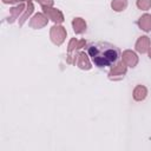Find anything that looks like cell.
<instances>
[{
	"label": "cell",
	"mask_w": 151,
	"mask_h": 151,
	"mask_svg": "<svg viewBox=\"0 0 151 151\" xmlns=\"http://www.w3.org/2000/svg\"><path fill=\"white\" fill-rule=\"evenodd\" d=\"M88 55L97 67L113 66L119 59V50L110 42H96L88 46Z\"/></svg>",
	"instance_id": "obj_1"
},
{
	"label": "cell",
	"mask_w": 151,
	"mask_h": 151,
	"mask_svg": "<svg viewBox=\"0 0 151 151\" xmlns=\"http://www.w3.org/2000/svg\"><path fill=\"white\" fill-rule=\"evenodd\" d=\"M64 29L63 27H53L52 29V37H53V40H55V38L58 37V44H60L63 40H64Z\"/></svg>",
	"instance_id": "obj_2"
},
{
	"label": "cell",
	"mask_w": 151,
	"mask_h": 151,
	"mask_svg": "<svg viewBox=\"0 0 151 151\" xmlns=\"http://www.w3.org/2000/svg\"><path fill=\"white\" fill-rule=\"evenodd\" d=\"M139 25L144 31H150L151 28V17L150 15H144L139 20Z\"/></svg>",
	"instance_id": "obj_3"
},
{
	"label": "cell",
	"mask_w": 151,
	"mask_h": 151,
	"mask_svg": "<svg viewBox=\"0 0 151 151\" xmlns=\"http://www.w3.org/2000/svg\"><path fill=\"white\" fill-rule=\"evenodd\" d=\"M146 96V88L143 87V86H138L136 90H134V99L137 100H142L144 99Z\"/></svg>",
	"instance_id": "obj_4"
},
{
	"label": "cell",
	"mask_w": 151,
	"mask_h": 151,
	"mask_svg": "<svg viewBox=\"0 0 151 151\" xmlns=\"http://www.w3.org/2000/svg\"><path fill=\"white\" fill-rule=\"evenodd\" d=\"M147 44H149L147 38H146V37H142V39H140V40L138 41V44H137V50H138L139 52H145Z\"/></svg>",
	"instance_id": "obj_5"
},
{
	"label": "cell",
	"mask_w": 151,
	"mask_h": 151,
	"mask_svg": "<svg viewBox=\"0 0 151 151\" xmlns=\"http://www.w3.org/2000/svg\"><path fill=\"white\" fill-rule=\"evenodd\" d=\"M73 26H74V31L77 32V33H80V32H83L84 29H85V24L78 18V19H76L74 21H73Z\"/></svg>",
	"instance_id": "obj_6"
},
{
	"label": "cell",
	"mask_w": 151,
	"mask_h": 151,
	"mask_svg": "<svg viewBox=\"0 0 151 151\" xmlns=\"http://www.w3.org/2000/svg\"><path fill=\"white\" fill-rule=\"evenodd\" d=\"M22 8H24V5H19L18 7H15V8H12V9H11V13H12V21L18 17V14L22 11Z\"/></svg>",
	"instance_id": "obj_7"
},
{
	"label": "cell",
	"mask_w": 151,
	"mask_h": 151,
	"mask_svg": "<svg viewBox=\"0 0 151 151\" xmlns=\"http://www.w3.org/2000/svg\"><path fill=\"white\" fill-rule=\"evenodd\" d=\"M150 5H151V2L147 1V0H139V1H138V6H139L140 8H147Z\"/></svg>",
	"instance_id": "obj_8"
},
{
	"label": "cell",
	"mask_w": 151,
	"mask_h": 151,
	"mask_svg": "<svg viewBox=\"0 0 151 151\" xmlns=\"http://www.w3.org/2000/svg\"><path fill=\"white\" fill-rule=\"evenodd\" d=\"M37 1H39V2H41V4H45V2H48L50 5L52 4V0H37Z\"/></svg>",
	"instance_id": "obj_9"
},
{
	"label": "cell",
	"mask_w": 151,
	"mask_h": 151,
	"mask_svg": "<svg viewBox=\"0 0 151 151\" xmlns=\"http://www.w3.org/2000/svg\"><path fill=\"white\" fill-rule=\"evenodd\" d=\"M5 4H8V2H14V1H18V0H2Z\"/></svg>",
	"instance_id": "obj_10"
},
{
	"label": "cell",
	"mask_w": 151,
	"mask_h": 151,
	"mask_svg": "<svg viewBox=\"0 0 151 151\" xmlns=\"http://www.w3.org/2000/svg\"><path fill=\"white\" fill-rule=\"evenodd\" d=\"M150 57H151V52H150Z\"/></svg>",
	"instance_id": "obj_11"
}]
</instances>
